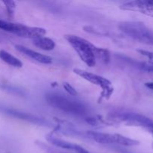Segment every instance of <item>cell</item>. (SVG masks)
<instances>
[{
	"label": "cell",
	"instance_id": "1",
	"mask_svg": "<svg viewBox=\"0 0 153 153\" xmlns=\"http://www.w3.org/2000/svg\"><path fill=\"white\" fill-rule=\"evenodd\" d=\"M66 40L73 46L74 50L79 56L82 61L90 67L96 65L94 48L95 46L88 40L73 34H67L64 36Z\"/></svg>",
	"mask_w": 153,
	"mask_h": 153
},
{
	"label": "cell",
	"instance_id": "2",
	"mask_svg": "<svg viewBox=\"0 0 153 153\" xmlns=\"http://www.w3.org/2000/svg\"><path fill=\"white\" fill-rule=\"evenodd\" d=\"M46 99L48 102L55 108L71 114L83 115L87 112L86 107L82 103L61 94H48Z\"/></svg>",
	"mask_w": 153,
	"mask_h": 153
},
{
	"label": "cell",
	"instance_id": "3",
	"mask_svg": "<svg viewBox=\"0 0 153 153\" xmlns=\"http://www.w3.org/2000/svg\"><path fill=\"white\" fill-rule=\"evenodd\" d=\"M119 28L131 38L141 43L153 44V31L143 23L137 22H123L119 25Z\"/></svg>",
	"mask_w": 153,
	"mask_h": 153
},
{
	"label": "cell",
	"instance_id": "4",
	"mask_svg": "<svg viewBox=\"0 0 153 153\" xmlns=\"http://www.w3.org/2000/svg\"><path fill=\"white\" fill-rule=\"evenodd\" d=\"M88 135L94 141L101 144L115 143L124 146H134L140 143L137 140H133L119 134H108L89 131H88Z\"/></svg>",
	"mask_w": 153,
	"mask_h": 153
},
{
	"label": "cell",
	"instance_id": "5",
	"mask_svg": "<svg viewBox=\"0 0 153 153\" xmlns=\"http://www.w3.org/2000/svg\"><path fill=\"white\" fill-rule=\"evenodd\" d=\"M111 117L114 119V120L119 122L129 125L140 126L146 128H147L153 123V121L146 117L134 113H117L112 115Z\"/></svg>",
	"mask_w": 153,
	"mask_h": 153
},
{
	"label": "cell",
	"instance_id": "6",
	"mask_svg": "<svg viewBox=\"0 0 153 153\" xmlns=\"http://www.w3.org/2000/svg\"><path fill=\"white\" fill-rule=\"evenodd\" d=\"M73 72L80 76L81 78L84 79L85 80L88 81V82H91L93 85H97V86L101 87L103 89V91H106V94L109 96L111 93V82L107 79L106 78L100 76L99 75L94 74V73H89L85 70H81V69L76 68L73 70Z\"/></svg>",
	"mask_w": 153,
	"mask_h": 153
},
{
	"label": "cell",
	"instance_id": "7",
	"mask_svg": "<svg viewBox=\"0 0 153 153\" xmlns=\"http://www.w3.org/2000/svg\"><path fill=\"white\" fill-rule=\"evenodd\" d=\"M125 10L139 11L153 16V1H131L125 2L120 6Z\"/></svg>",
	"mask_w": 153,
	"mask_h": 153
},
{
	"label": "cell",
	"instance_id": "8",
	"mask_svg": "<svg viewBox=\"0 0 153 153\" xmlns=\"http://www.w3.org/2000/svg\"><path fill=\"white\" fill-rule=\"evenodd\" d=\"M15 47L19 52L24 54L25 55L29 57L30 58L39 63H41L43 64H49L52 62V58L49 55H43V54L37 52V51H34L33 49H28L25 46H22V45H16Z\"/></svg>",
	"mask_w": 153,
	"mask_h": 153
},
{
	"label": "cell",
	"instance_id": "9",
	"mask_svg": "<svg viewBox=\"0 0 153 153\" xmlns=\"http://www.w3.org/2000/svg\"><path fill=\"white\" fill-rule=\"evenodd\" d=\"M46 29L40 27H30L22 25V28L17 33V35L19 37H26V38L35 39L37 37H43L46 34Z\"/></svg>",
	"mask_w": 153,
	"mask_h": 153
},
{
	"label": "cell",
	"instance_id": "10",
	"mask_svg": "<svg viewBox=\"0 0 153 153\" xmlns=\"http://www.w3.org/2000/svg\"><path fill=\"white\" fill-rule=\"evenodd\" d=\"M33 43L35 46L45 51L53 50L55 47V41L49 37H45V36L34 39Z\"/></svg>",
	"mask_w": 153,
	"mask_h": 153
},
{
	"label": "cell",
	"instance_id": "11",
	"mask_svg": "<svg viewBox=\"0 0 153 153\" xmlns=\"http://www.w3.org/2000/svg\"><path fill=\"white\" fill-rule=\"evenodd\" d=\"M0 59L8 65L16 67V68H21L23 65L22 62L19 58H16L13 55L9 53L8 52L3 50V49L0 50Z\"/></svg>",
	"mask_w": 153,
	"mask_h": 153
},
{
	"label": "cell",
	"instance_id": "12",
	"mask_svg": "<svg viewBox=\"0 0 153 153\" xmlns=\"http://www.w3.org/2000/svg\"><path fill=\"white\" fill-rule=\"evenodd\" d=\"M22 26V24L13 23V22H10L0 19V29H2L4 31H9V32L16 34L21 29Z\"/></svg>",
	"mask_w": 153,
	"mask_h": 153
},
{
	"label": "cell",
	"instance_id": "13",
	"mask_svg": "<svg viewBox=\"0 0 153 153\" xmlns=\"http://www.w3.org/2000/svg\"><path fill=\"white\" fill-rule=\"evenodd\" d=\"M94 55H95L96 60H100L102 62L105 63V64H108L110 61V52H108V50L105 49L97 47L95 46V48H94Z\"/></svg>",
	"mask_w": 153,
	"mask_h": 153
},
{
	"label": "cell",
	"instance_id": "14",
	"mask_svg": "<svg viewBox=\"0 0 153 153\" xmlns=\"http://www.w3.org/2000/svg\"><path fill=\"white\" fill-rule=\"evenodd\" d=\"M48 140H49L51 143L55 145V146H57V147L58 148H61V149H71V150H73V148H74V143H72L68 141H66V140H61V139L56 138V137H48Z\"/></svg>",
	"mask_w": 153,
	"mask_h": 153
},
{
	"label": "cell",
	"instance_id": "15",
	"mask_svg": "<svg viewBox=\"0 0 153 153\" xmlns=\"http://www.w3.org/2000/svg\"><path fill=\"white\" fill-rule=\"evenodd\" d=\"M3 3L4 4L6 7V10H7V13L10 16H12L14 13V10L16 8V4H15L14 1H4Z\"/></svg>",
	"mask_w": 153,
	"mask_h": 153
},
{
	"label": "cell",
	"instance_id": "16",
	"mask_svg": "<svg viewBox=\"0 0 153 153\" xmlns=\"http://www.w3.org/2000/svg\"><path fill=\"white\" fill-rule=\"evenodd\" d=\"M63 86H64V89L66 90V91H67L69 94H70V95L72 96L77 95V91H76V89H75L72 85H70V84L66 83L65 82V83H64Z\"/></svg>",
	"mask_w": 153,
	"mask_h": 153
},
{
	"label": "cell",
	"instance_id": "17",
	"mask_svg": "<svg viewBox=\"0 0 153 153\" xmlns=\"http://www.w3.org/2000/svg\"><path fill=\"white\" fill-rule=\"evenodd\" d=\"M137 52H140L142 55L143 56H146L148 59L152 61V63L153 64V52H149V51H146V50H142V49H139L137 50Z\"/></svg>",
	"mask_w": 153,
	"mask_h": 153
},
{
	"label": "cell",
	"instance_id": "18",
	"mask_svg": "<svg viewBox=\"0 0 153 153\" xmlns=\"http://www.w3.org/2000/svg\"><path fill=\"white\" fill-rule=\"evenodd\" d=\"M73 150L76 151L77 153H91L89 151L87 150L86 149H85L82 146H79V145L74 144V148H73Z\"/></svg>",
	"mask_w": 153,
	"mask_h": 153
},
{
	"label": "cell",
	"instance_id": "19",
	"mask_svg": "<svg viewBox=\"0 0 153 153\" xmlns=\"http://www.w3.org/2000/svg\"><path fill=\"white\" fill-rule=\"evenodd\" d=\"M145 85H146L149 89H151L153 91V82H147V83L145 84Z\"/></svg>",
	"mask_w": 153,
	"mask_h": 153
},
{
	"label": "cell",
	"instance_id": "20",
	"mask_svg": "<svg viewBox=\"0 0 153 153\" xmlns=\"http://www.w3.org/2000/svg\"><path fill=\"white\" fill-rule=\"evenodd\" d=\"M147 129L149 130V131H152V132H153V123H152V124H151L150 126H149V127H148Z\"/></svg>",
	"mask_w": 153,
	"mask_h": 153
}]
</instances>
